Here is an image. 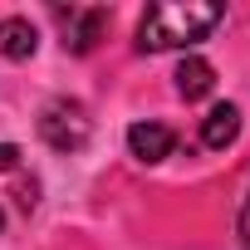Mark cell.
Listing matches in <instances>:
<instances>
[{
	"label": "cell",
	"instance_id": "obj_1",
	"mask_svg": "<svg viewBox=\"0 0 250 250\" xmlns=\"http://www.w3.org/2000/svg\"><path fill=\"white\" fill-rule=\"evenodd\" d=\"M221 20H226L221 5H147V15L138 20V49L143 54L187 49V44L206 40Z\"/></svg>",
	"mask_w": 250,
	"mask_h": 250
},
{
	"label": "cell",
	"instance_id": "obj_7",
	"mask_svg": "<svg viewBox=\"0 0 250 250\" xmlns=\"http://www.w3.org/2000/svg\"><path fill=\"white\" fill-rule=\"evenodd\" d=\"M35 44H40V35H35L30 20H20V15L0 20V54H5V59H30Z\"/></svg>",
	"mask_w": 250,
	"mask_h": 250
},
{
	"label": "cell",
	"instance_id": "obj_5",
	"mask_svg": "<svg viewBox=\"0 0 250 250\" xmlns=\"http://www.w3.org/2000/svg\"><path fill=\"white\" fill-rule=\"evenodd\" d=\"M172 143H177V133L167 128V123H133L128 128V152L138 157V162H162L167 152H172Z\"/></svg>",
	"mask_w": 250,
	"mask_h": 250
},
{
	"label": "cell",
	"instance_id": "obj_4",
	"mask_svg": "<svg viewBox=\"0 0 250 250\" xmlns=\"http://www.w3.org/2000/svg\"><path fill=\"white\" fill-rule=\"evenodd\" d=\"M49 15L64 30V49H74V54H88L98 44V35L108 30V10H98V5H69V10L49 5Z\"/></svg>",
	"mask_w": 250,
	"mask_h": 250
},
{
	"label": "cell",
	"instance_id": "obj_6",
	"mask_svg": "<svg viewBox=\"0 0 250 250\" xmlns=\"http://www.w3.org/2000/svg\"><path fill=\"white\" fill-rule=\"evenodd\" d=\"M240 138V108L235 103H216L201 118V147H230Z\"/></svg>",
	"mask_w": 250,
	"mask_h": 250
},
{
	"label": "cell",
	"instance_id": "obj_8",
	"mask_svg": "<svg viewBox=\"0 0 250 250\" xmlns=\"http://www.w3.org/2000/svg\"><path fill=\"white\" fill-rule=\"evenodd\" d=\"M211 83H216V74H211L206 59H182V69H177V93H182L187 103H191V98H206Z\"/></svg>",
	"mask_w": 250,
	"mask_h": 250
},
{
	"label": "cell",
	"instance_id": "obj_9",
	"mask_svg": "<svg viewBox=\"0 0 250 250\" xmlns=\"http://www.w3.org/2000/svg\"><path fill=\"white\" fill-rule=\"evenodd\" d=\"M240 250H250V191L240 201Z\"/></svg>",
	"mask_w": 250,
	"mask_h": 250
},
{
	"label": "cell",
	"instance_id": "obj_2",
	"mask_svg": "<svg viewBox=\"0 0 250 250\" xmlns=\"http://www.w3.org/2000/svg\"><path fill=\"white\" fill-rule=\"evenodd\" d=\"M35 206H40V177L30 172L20 147L0 143V230H5V221L30 216Z\"/></svg>",
	"mask_w": 250,
	"mask_h": 250
},
{
	"label": "cell",
	"instance_id": "obj_3",
	"mask_svg": "<svg viewBox=\"0 0 250 250\" xmlns=\"http://www.w3.org/2000/svg\"><path fill=\"white\" fill-rule=\"evenodd\" d=\"M40 138H44L54 152H79V147L88 143V113H83V103L54 98V103L44 108V118H40Z\"/></svg>",
	"mask_w": 250,
	"mask_h": 250
}]
</instances>
